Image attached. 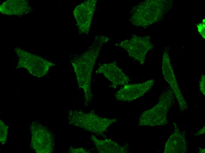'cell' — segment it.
<instances>
[{
  "instance_id": "ba28073f",
  "label": "cell",
  "mask_w": 205,
  "mask_h": 153,
  "mask_svg": "<svg viewBox=\"0 0 205 153\" xmlns=\"http://www.w3.org/2000/svg\"><path fill=\"white\" fill-rule=\"evenodd\" d=\"M161 64L162 73L164 78L169 85L173 91L180 111L183 112L188 110V104L179 87L171 64L167 48H166L164 51Z\"/></svg>"
},
{
  "instance_id": "2e32d148",
  "label": "cell",
  "mask_w": 205,
  "mask_h": 153,
  "mask_svg": "<svg viewBox=\"0 0 205 153\" xmlns=\"http://www.w3.org/2000/svg\"><path fill=\"white\" fill-rule=\"evenodd\" d=\"M205 19H204L202 22L198 24L197 25V28L199 32L201 35L202 38L205 39Z\"/></svg>"
},
{
  "instance_id": "8fae6325",
  "label": "cell",
  "mask_w": 205,
  "mask_h": 153,
  "mask_svg": "<svg viewBox=\"0 0 205 153\" xmlns=\"http://www.w3.org/2000/svg\"><path fill=\"white\" fill-rule=\"evenodd\" d=\"M96 73L103 75L111 83L114 88L128 84L130 81L129 77L118 67L115 62L100 65Z\"/></svg>"
},
{
  "instance_id": "3957f363",
  "label": "cell",
  "mask_w": 205,
  "mask_h": 153,
  "mask_svg": "<svg viewBox=\"0 0 205 153\" xmlns=\"http://www.w3.org/2000/svg\"><path fill=\"white\" fill-rule=\"evenodd\" d=\"M175 97L170 88L165 90L159 96L157 103L142 113L139 118V126L155 127L167 124L168 113L175 102Z\"/></svg>"
},
{
  "instance_id": "ffe728a7",
  "label": "cell",
  "mask_w": 205,
  "mask_h": 153,
  "mask_svg": "<svg viewBox=\"0 0 205 153\" xmlns=\"http://www.w3.org/2000/svg\"><path fill=\"white\" fill-rule=\"evenodd\" d=\"M199 153H205V149H200V150L199 151Z\"/></svg>"
},
{
  "instance_id": "4fadbf2b",
  "label": "cell",
  "mask_w": 205,
  "mask_h": 153,
  "mask_svg": "<svg viewBox=\"0 0 205 153\" xmlns=\"http://www.w3.org/2000/svg\"><path fill=\"white\" fill-rule=\"evenodd\" d=\"M32 11L29 3L25 0H9L3 2L0 6V12L8 15L22 16Z\"/></svg>"
},
{
  "instance_id": "8992f818",
  "label": "cell",
  "mask_w": 205,
  "mask_h": 153,
  "mask_svg": "<svg viewBox=\"0 0 205 153\" xmlns=\"http://www.w3.org/2000/svg\"><path fill=\"white\" fill-rule=\"evenodd\" d=\"M117 46L126 51L129 57L141 64L145 63L147 54L154 48L149 35L139 36L133 35L129 39L117 44Z\"/></svg>"
},
{
  "instance_id": "ac0fdd59",
  "label": "cell",
  "mask_w": 205,
  "mask_h": 153,
  "mask_svg": "<svg viewBox=\"0 0 205 153\" xmlns=\"http://www.w3.org/2000/svg\"><path fill=\"white\" fill-rule=\"evenodd\" d=\"M69 152L71 153H87L89 152L85 150L82 147L74 148L72 147H70L69 149Z\"/></svg>"
},
{
  "instance_id": "5b68a950",
  "label": "cell",
  "mask_w": 205,
  "mask_h": 153,
  "mask_svg": "<svg viewBox=\"0 0 205 153\" xmlns=\"http://www.w3.org/2000/svg\"><path fill=\"white\" fill-rule=\"evenodd\" d=\"M14 51L18 57L16 68H24L34 76H43L48 72L51 67L56 65L41 56L27 52L20 48H15Z\"/></svg>"
},
{
  "instance_id": "277c9868",
  "label": "cell",
  "mask_w": 205,
  "mask_h": 153,
  "mask_svg": "<svg viewBox=\"0 0 205 153\" xmlns=\"http://www.w3.org/2000/svg\"><path fill=\"white\" fill-rule=\"evenodd\" d=\"M68 114L70 124L98 135H102L109 126L117 121L115 118L102 117L93 112L70 110Z\"/></svg>"
},
{
  "instance_id": "9c48e42d",
  "label": "cell",
  "mask_w": 205,
  "mask_h": 153,
  "mask_svg": "<svg viewBox=\"0 0 205 153\" xmlns=\"http://www.w3.org/2000/svg\"><path fill=\"white\" fill-rule=\"evenodd\" d=\"M97 2L96 0H85L74 9L73 15L79 34H87L89 33Z\"/></svg>"
},
{
  "instance_id": "7c38bea8",
  "label": "cell",
  "mask_w": 205,
  "mask_h": 153,
  "mask_svg": "<svg viewBox=\"0 0 205 153\" xmlns=\"http://www.w3.org/2000/svg\"><path fill=\"white\" fill-rule=\"evenodd\" d=\"M174 131L166 142L164 153H186L188 148L184 131L181 130L175 123Z\"/></svg>"
},
{
  "instance_id": "7a4b0ae2",
  "label": "cell",
  "mask_w": 205,
  "mask_h": 153,
  "mask_svg": "<svg viewBox=\"0 0 205 153\" xmlns=\"http://www.w3.org/2000/svg\"><path fill=\"white\" fill-rule=\"evenodd\" d=\"M172 0H148L134 6L129 20L133 25L146 28L163 19L172 7Z\"/></svg>"
},
{
  "instance_id": "6da1fadb",
  "label": "cell",
  "mask_w": 205,
  "mask_h": 153,
  "mask_svg": "<svg viewBox=\"0 0 205 153\" xmlns=\"http://www.w3.org/2000/svg\"><path fill=\"white\" fill-rule=\"evenodd\" d=\"M103 45L100 41L95 40L87 51L71 61L78 86L84 91L85 106H87L92 99L91 83L92 72Z\"/></svg>"
},
{
  "instance_id": "9a60e30c",
  "label": "cell",
  "mask_w": 205,
  "mask_h": 153,
  "mask_svg": "<svg viewBox=\"0 0 205 153\" xmlns=\"http://www.w3.org/2000/svg\"><path fill=\"white\" fill-rule=\"evenodd\" d=\"M0 121V142L1 144H3L7 141L8 127L1 119Z\"/></svg>"
},
{
  "instance_id": "5bb4252c",
  "label": "cell",
  "mask_w": 205,
  "mask_h": 153,
  "mask_svg": "<svg viewBox=\"0 0 205 153\" xmlns=\"http://www.w3.org/2000/svg\"><path fill=\"white\" fill-rule=\"evenodd\" d=\"M97 151L100 153H127L129 152L128 145H120L117 142L109 139H97L94 135L91 137Z\"/></svg>"
},
{
  "instance_id": "d6986e66",
  "label": "cell",
  "mask_w": 205,
  "mask_h": 153,
  "mask_svg": "<svg viewBox=\"0 0 205 153\" xmlns=\"http://www.w3.org/2000/svg\"><path fill=\"white\" fill-rule=\"evenodd\" d=\"M205 133V126L204 127L201 129L199 131L195 134V136H199Z\"/></svg>"
},
{
  "instance_id": "e0dca14e",
  "label": "cell",
  "mask_w": 205,
  "mask_h": 153,
  "mask_svg": "<svg viewBox=\"0 0 205 153\" xmlns=\"http://www.w3.org/2000/svg\"><path fill=\"white\" fill-rule=\"evenodd\" d=\"M205 76L204 74L202 75L200 78L199 82V89L202 94L205 95Z\"/></svg>"
},
{
  "instance_id": "30bf717a",
  "label": "cell",
  "mask_w": 205,
  "mask_h": 153,
  "mask_svg": "<svg viewBox=\"0 0 205 153\" xmlns=\"http://www.w3.org/2000/svg\"><path fill=\"white\" fill-rule=\"evenodd\" d=\"M155 81L154 79H151L141 83L126 84L115 93V97L120 101H133L149 91L153 85Z\"/></svg>"
},
{
  "instance_id": "52a82bcc",
  "label": "cell",
  "mask_w": 205,
  "mask_h": 153,
  "mask_svg": "<svg viewBox=\"0 0 205 153\" xmlns=\"http://www.w3.org/2000/svg\"><path fill=\"white\" fill-rule=\"evenodd\" d=\"M30 128L32 149L37 153L52 152L54 150V142L53 134L50 131L35 121L32 122Z\"/></svg>"
}]
</instances>
